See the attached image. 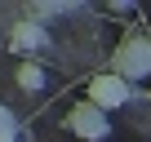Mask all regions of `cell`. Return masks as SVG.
I'll use <instances>...</instances> for the list:
<instances>
[{
	"mask_svg": "<svg viewBox=\"0 0 151 142\" xmlns=\"http://www.w3.org/2000/svg\"><path fill=\"white\" fill-rule=\"evenodd\" d=\"M71 129H76V133H85V138H102V133H107V120H102L98 107L85 102V107H76V111H71Z\"/></svg>",
	"mask_w": 151,
	"mask_h": 142,
	"instance_id": "3",
	"label": "cell"
},
{
	"mask_svg": "<svg viewBox=\"0 0 151 142\" xmlns=\"http://www.w3.org/2000/svg\"><path fill=\"white\" fill-rule=\"evenodd\" d=\"M147 40H151V36H147Z\"/></svg>",
	"mask_w": 151,
	"mask_h": 142,
	"instance_id": "7",
	"label": "cell"
},
{
	"mask_svg": "<svg viewBox=\"0 0 151 142\" xmlns=\"http://www.w3.org/2000/svg\"><path fill=\"white\" fill-rule=\"evenodd\" d=\"M116 67L124 71V76H142V71H151V40L147 36H129L116 53Z\"/></svg>",
	"mask_w": 151,
	"mask_h": 142,
	"instance_id": "1",
	"label": "cell"
},
{
	"mask_svg": "<svg viewBox=\"0 0 151 142\" xmlns=\"http://www.w3.org/2000/svg\"><path fill=\"white\" fill-rule=\"evenodd\" d=\"M120 102H129V85L120 80V76H98L93 85H89V107H120Z\"/></svg>",
	"mask_w": 151,
	"mask_h": 142,
	"instance_id": "2",
	"label": "cell"
},
{
	"mask_svg": "<svg viewBox=\"0 0 151 142\" xmlns=\"http://www.w3.org/2000/svg\"><path fill=\"white\" fill-rule=\"evenodd\" d=\"M40 40H45V31H40L36 22H22V27L14 31V49H36Z\"/></svg>",
	"mask_w": 151,
	"mask_h": 142,
	"instance_id": "4",
	"label": "cell"
},
{
	"mask_svg": "<svg viewBox=\"0 0 151 142\" xmlns=\"http://www.w3.org/2000/svg\"><path fill=\"white\" fill-rule=\"evenodd\" d=\"M0 129H14V115H9L5 107H0Z\"/></svg>",
	"mask_w": 151,
	"mask_h": 142,
	"instance_id": "6",
	"label": "cell"
},
{
	"mask_svg": "<svg viewBox=\"0 0 151 142\" xmlns=\"http://www.w3.org/2000/svg\"><path fill=\"white\" fill-rule=\"evenodd\" d=\"M40 80H45V76H40L36 62H22V67H18V85H22V89H40Z\"/></svg>",
	"mask_w": 151,
	"mask_h": 142,
	"instance_id": "5",
	"label": "cell"
}]
</instances>
